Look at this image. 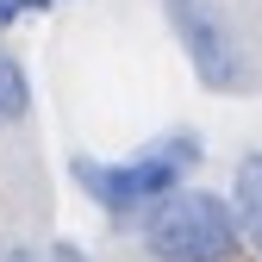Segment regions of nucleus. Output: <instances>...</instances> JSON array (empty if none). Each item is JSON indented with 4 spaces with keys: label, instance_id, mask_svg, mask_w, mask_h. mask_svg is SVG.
<instances>
[{
    "label": "nucleus",
    "instance_id": "1",
    "mask_svg": "<svg viewBox=\"0 0 262 262\" xmlns=\"http://www.w3.org/2000/svg\"><path fill=\"white\" fill-rule=\"evenodd\" d=\"M200 162H206L200 131H193V125H175V131H156L144 150H131L119 162H106V156H75L69 175H75V187L113 225H138L156 200H169L175 187H187Z\"/></svg>",
    "mask_w": 262,
    "mask_h": 262
},
{
    "label": "nucleus",
    "instance_id": "2",
    "mask_svg": "<svg viewBox=\"0 0 262 262\" xmlns=\"http://www.w3.org/2000/svg\"><path fill=\"white\" fill-rule=\"evenodd\" d=\"M138 244L150 262H231L244 250V231L225 193L187 181L138 219Z\"/></svg>",
    "mask_w": 262,
    "mask_h": 262
},
{
    "label": "nucleus",
    "instance_id": "3",
    "mask_svg": "<svg viewBox=\"0 0 262 262\" xmlns=\"http://www.w3.org/2000/svg\"><path fill=\"white\" fill-rule=\"evenodd\" d=\"M162 19H169V31H175V44H181V56H187L200 88H212V94L250 88L244 38H237V25H231V13L219 0H162Z\"/></svg>",
    "mask_w": 262,
    "mask_h": 262
},
{
    "label": "nucleus",
    "instance_id": "4",
    "mask_svg": "<svg viewBox=\"0 0 262 262\" xmlns=\"http://www.w3.org/2000/svg\"><path fill=\"white\" fill-rule=\"evenodd\" d=\"M231 212H237V231H244V250L262 256V150H244L237 169H231Z\"/></svg>",
    "mask_w": 262,
    "mask_h": 262
},
{
    "label": "nucleus",
    "instance_id": "5",
    "mask_svg": "<svg viewBox=\"0 0 262 262\" xmlns=\"http://www.w3.org/2000/svg\"><path fill=\"white\" fill-rule=\"evenodd\" d=\"M25 119H31V75H25L19 50H0V131H13Z\"/></svg>",
    "mask_w": 262,
    "mask_h": 262
},
{
    "label": "nucleus",
    "instance_id": "6",
    "mask_svg": "<svg viewBox=\"0 0 262 262\" xmlns=\"http://www.w3.org/2000/svg\"><path fill=\"white\" fill-rule=\"evenodd\" d=\"M56 0H0V31L7 25H19V19H31V13H50Z\"/></svg>",
    "mask_w": 262,
    "mask_h": 262
},
{
    "label": "nucleus",
    "instance_id": "7",
    "mask_svg": "<svg viewBox=\"0 0 262 262\" xmlns=\"http://www.w3.org/2000/svg\"><path fill=\"white\" fill-rule=\"evenodd\" d=\"M0 262H44V250L25 237H0Z\"/></svg>",
    "mask_w": 262,
    "mask_h": 262
},
{
    "label": "nucleus",
    "instance_id": "8",
    "mask_svg": "<svg viewBox=\"0 0 262 262\" xmlns=\"http://www.w3.org/2000/svg\"><path fill=\"white\" fill-rule=\"evenodd\" d=\"M44 262H88V250H81L75 237H56V244L44 250Z\"/></svg>",
    "mask_w": 262,
    "mask_h": 262
}]
</instances>
